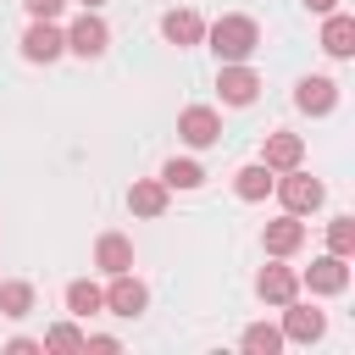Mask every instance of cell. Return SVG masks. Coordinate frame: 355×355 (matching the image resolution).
<instances>
[{
    "mask_svg": "<svg viewBox=\"0 0 355 355\" xmlns=\"http://www.w3.org/2000/svg\"><path fill=\"white\" fill-rule=\"evenodd\" d=\"M255 44H261L255 17H222V22H211V50H216V61H244V55H255Z\"/></svg>",
    "mask_w": 355,
    "mask_h": 355,
    "instance_id": "obj_1",
    "label": "cell"
},
{
    "mask_svg": "<svg viewBox=\"0 0 355 355\" xmlns=\"http://www.w3.org/2000/svg\"><path fill=\"white\" fill-rule=\"evenodd\" d=\"M272 189H277V200H283V211H288V216H305V211H316V205L327 200L322 178H311V172H300V166H288V172H283V183H272Z\"/></svg>",
    "mask_w": 355,
    "mask_h": 355,
    "instance_id": "obj_2",
    "label": "cell"
},
{
    "mask_svg": "<svg viewBox=\"0 0 355 355\" xmlns=\"http://www.w3.org/2000/svg\"><path fill=\"white\" fill-rule=\"evenodd\" d=\"M178 139L194 144V150H205V144L222 139V116H216L211 105H183V111H178Z\"/></svg>",
    "mask_w": 355,
    "mask_h": 355,
    "instance_id": "obj_3",
    "label": "cell"
},
{
    "mask_svg": "<svg viewBox=\"0 0 355 355\" xmlns=\"http://www.w3.org/2000/svg\"><path fill=\"white\" fill-rule=\"evenodd\" d=\"M300 283H305L311 294H344V288H349V266H344V255H333V250H327V255H316V261L305 266V277H300Z\"/></svg>",
    "mask_w": 355,
    "mask_h": 355,
    "instance_id": "obj_4",
    "label": "cell"
},
{
    "mask_svg": "<svg viewBox=\"0 0 355 355\" xmlns=\"http://www.w3.org/2000/svg\"><path fill=\"white\" fill-rule=\"evenodd\" d=\"M322 333H327V316H322L316 305H300V300L283 305V338H294V344H316Z\"/></svg>",
    "mask_w": 355,
    "mask_h": 355,
    "instance_id": "obj_5",
    "label": "cell"
},
{
    "mask_svg": "<svg viewBox=\"0 0 355 355\" xmlns=\"http://www.w3.org/2000/svg\"><path fill=\"white\" fill-rule=\"evenodd\" d=\"M105 44H111V28H105L94 11H83V17L67 28V50H78L83 61H89V55H105Z\"/></svg>",
    "mask_w": 355,
    "mask_h": 355,
    "instance_id": "obj_6",
    "label": "cell"
},
{
    "mask_svg": "<svg viewBox=\"0 0 355 355\" xmlns=\"http://www.w3.org/2000/svg\"><path fill=\"white\" fill-rule=\"evenodd\" d=\"M61 50H67V33H61L50 17H33V28L22 33V55H28V61H55Z\"/></svg>",
    "mask_w": 355,
    "mask_h": 355,
    "instance_id": "obj_7",
    "label": "cell"
},
{
    "mask_svg": "<svg viewBox=\"0 0 355 355\" xmlns=\"http://www.w3.org/2000/svg\"><path fill=\"white\" fill-rule=\"evenodd\" d=\"M216 89H222V100H227V105H250V100L261 94V78H255L250 67H239V61H222Z\"/></svg>",
    "mask_w": 355,
    "mask_h": 355,
    "instance_id": "obj_8",
    "label": "cell"
},
{
    "mask_svg": "<svg viewBox=\"0 0 355 355\" xmlns=\"http://www.w3.org/2000/svg\"><path fill=\"white\" fill-rule=\"evenodd\" d=\"M150 305V288L133 277V272H116V283L105 288V311H116V316H139Z\"/></svg>",
    "mask_w": 355,
    "mask_h": 355,
    "instance_id": "obj_9",
    "label": "cell"
},
{
    "mask_svg": "<svg viewBox=\"0 0 355 355\" xmlns=\"http://www.w3.org/2000/svg\"><path fill=\"white\" fill-rule=\"evenodd\" d=\"M300 161H305V139H300V133H266V144H261V166L288 172V166H300Z\"/></svg>",
    "mask_w": 355,
    "mask_h": 355,
    "instance_id": "obj_10",
    "label": "cell"
},
{
    "mask_svg": "<svg viewBox=\"0 0 355 355\" xmlns=\"http://www.w3.org/2000/svg\"><path fill=\"white\" fill-rule=\"evenodd\" d=\"M255 294H261L266 305H288V300L300 294V272H294V266H261Z\"/></svg>",
    "mask_w": 355,
    "mask_h": 355,
    "instance_id": "obj_11",
    "label": "cell"
},
{
    "mask_svg": "<svg viewBox=\"0 0 355 355\" xmlns=\"http://www.w3.org/2000/svg\"><path fill=\"white\" fill-rule=\"evenodd\" d=\"M322 50H327L333 61H349V55H355V17L327 11V22H322Z\"/></svg>",
    "mask_w": 355,
    "mask_h": 355,
    "instance_id": "obj_12",
    "label": "cell"
},
{
    "mask_svg": "<svg viewBox=\"0 0 355 355\" xmlns=\"http://www.w3.org/2000/svg\"><path fill=\"white\" fill-rule=\"evenodd\" d=\"M294 105H300V111H311V116H327V111L338 105V83H333V78H300Z\"/></svg>",
    "mask_w": 355,
    "mask_h": 355,
    "instance_id": "obj_13",
    "label": "cell"
},
{
    "mask_svg": "<svg viewBox=\"0 0 355 355\" xmlns=\"http://www.w3.org/2000/svg\"><path fill=\"white\" fill-rule=\"evenodd\" d=\"M261 244H266V255H294L305 244V222L300 216H277V222H266Z\"/></svg>",
    "mask_w": 355,
    "mask_h": 355,
    "instance_id": "obj_14",
    "label": "cell"
},
{
    "mask_svg": "<svg viewBox=\"0 0 355 355\" xmlns=\"http://www.w3.org/2000/svg\"><path fill=\"white\" fill-rule=\"evenodd\" d=\"M161 33H166V44L189 50V44H200V39H205V22L183 6V11H166V17H161Z\"/></svg>",
    "mask_w": 355,
    "mask_h": 355,
    "instance_id": "obj_15",
    "label": "cell"
},
{
    "mask_svg": "<svg viewBox=\"0 0 355 355\" xmlns=\"http://www.w3.org/2000/svg\"><path fill=\"white\" fill-rule=\"evenodd\" d=\"M94 266L100 272H133V244L122 239V233H100V244H94Z\"/></svg>",
    "mask_w": 355,
    "mask_h": 355,
    "instance_id": "obj_16",
    "label": "cell"
},
{
    "mask_svg": "<svg viewBox=\"0 0 355 355\" xmlns=\"http://www.w3.org/2000/svg\"><path fill=\"white\" fill-rule=\"evenodd\" d=\"M233 189H239V200H266L272 194V166H239L233 172Z\"/></svg>",
    "mask_w": 355,
    "mask_h": 355,
    "instance_id": "obj_17",
    "label": "cell"
},
{
    "mask_svg": "<svg viewBox=\"0 0 355 355\" xmlns=\"http://www.w3.org/2000/svg\"><path fill=\"white\" fill-rule=\"evenodd\" d=\"M128 205H133L139 216H161V211H166V183H155V178L133 183V189H128Z\"/></svg>",
    "mask_w": 355,
    "mask_h": 355,
    "instance_id": "obj_18",
    "label": "cell"
},
{
    "mask_svg": "<svg viewBox=\"0 0 355 355\" xmlns=\"http://www.w3.org/2000/svg\"><path fill=\"white\" fill-rule=\"evenodd\" d=\"M67 311H72V316H94V311H105V288H94L89 277L67 283Z\"/></svg>",
    "mask_w": 355,
    "mask_h": 355,
    "instance_id": "obj_19",
    "label": "cell"
},
{
    "mask_svg": "<svg viewBox=\"0 0 355 355\" xmlns=\"http://www.w3.org/2000/svg\"><path fill=\"white\" fill-rule=\"evenodd\" d=\"M0 311H6L11 322H22V316L33 311V283H0Z\"/></svg>",
    "mask_w": 355,
    "mask_h": 355,
    "instance_id": "obj_20",
    "label": "cell"
},
{
    "mask_svg": "<svg viewBox=\"0 0 355 355\" xmlns=\"http://www.w3.org/2000/svg\"><path fill=\"white\" fill-rule=\"evenodd\" d=\"M244 349H250V355H277V349H283V327H266V322L244 327Z\"/></svg>",
    "mask_w": 355,
    "mask_h": 355,
    "instance_id": "obj_21",
    "label": "cell"
},
{
    "mask_svg": "<svg viewBox=\"0 0 355 355\" xmlns=\"http://www.w3.org/2000/svg\"><path fill=\"white\" fill-rule=\"evenodd\" d=\"M161 183H166V189H200L205 172H200L194 161H166V166H161Z\"/></svg>",
    "mask_w": 355,
    "mask_h": 355,
    "instance_id": "obj_22",
    "label": "cell"
},
{
    "mask_svg": "<svg viewBox=\"0 0 355 355\" xmlns=\"http://www.w3.org/2000/svg\"><path fill=\"white\" fill-rule=\"evenodd\" d=\"M327 250L349 261V250H355V216H333V227H327Z\"/></svg>",
    "mask_w": 355,
    "mask_h": 355,
    "instance_id": "obj_23",
    "label": "cell"
},
{
    "mask_svg": "<svg viewBox=\"0 0 355 355\" xmlns=\"http://www.w3.org/2000/svg\"><path fill=\"white\" fill-rule=\"evenodd\" d=\"M39 344H44V349H67V355H72V349H83L89 338H83V333H78L72 322H55V327H50V333H44Z\"/></svg>",
    "mask_w": 355,
    "mask_h": 355,
    "instance_id": "obj_24",
    "label": "cell"
},
{
    "mask_svg": "<svg viewBox=\"0 0 355 355\" xmlns=\"http://www.w3.org/2000/svg\"><path fill=\"white\" fill-rule=\"evenodd\" d=\"M22 6H28V11H33V17H50V22H55V17H61V6H67V0H22Z\"/></svg>",
    "mask_w": 355,
    "mask_h": 355,
    "instance_id": "obj_25",
    "label": "cell"
},
{
    "mask_svg": "<svg viewBox=\"0 0 355 355\" xmlns=\"http://www.w3.org/2000/svg\"><path fill=\"white\" fill-rule=\"evenodd\" d=\"M83 349H100V355H111V349H116V338H111V333H100V338H89Z\"/></svg>",
    "mask_w": 355,
    "mask_h": 355,
    "instance_id": "obj_26",
    "label": "cell"
},
{
    "mask_svg": "<svg viewBox=\"0 0 355 355\" xmlns=\"http://www.w3.org/2000/svg\"><path fill=\"white\" fill-rule=\"evenodd\" d=\"M6 349H11V355H33V349H44V344H33V338H11Z\"/></svg>",
    "mask_w": 355,
    "mask_h": 355,
    "instance_id": "obj_27",
    "label": "cell"
},
{
    "mask_svg": "<svg viewBox=\"0 0 355 355\" xmlns=\"http://www.w3.org/2000/svg\"><path fill=\"white\" fill-rule=\"evenodd\" d=\"M333 6H338V0H305V11H316V17H327Z\"/></svg>",
    "mask_w": 355,
    "mask_h": 355,
    "instance_id": "obj_28",
    "label": "cell"
},
{
    "mask_svg": "<svg viewBox=\"0 0 355 355\" xmlns=\"http://www.w3.org/2000/svg\"><path fill=\"white\" fill-rule=\"evenodd\" d=\"M83 6H89V11H94V6H105V0H83Z\"/></svg>",
    "mask_w": 355,
    "mask_h": 355,
    "instance_id": "obj_29",
    "label": "cell"
}]
</instances>
